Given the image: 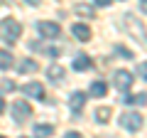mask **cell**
Returning <instances> with one entry per match:
<instances>
[{"label":"cell","mask_w":147,"mask_h":138,"mask_svg":"<svg viewBox=\"0 0 147 138\" xmlns=\"http://www.w3.org/2000/svg\"><path fill=\"white\" fill-rule=\"evenodd\" d=\"M137 74H140V79L147 81V62H140V64H137Z\"/></svg>","instance_id":"obj_19"},{"label":"cell","mask_w":147,"mask_h":138,"mask_svg":"<svg viewBox=\"0 0 147 138\" xmlns=\"http://www.w3.org/2000/svg\"><path fill=\"white\" fill-rule=\"evenodd\" d=\"M54 133V126H49V123H39V126H34V138H47Z\"/></svg>","instance_id":"obj_12"},{"label":"cell","mask_w":147,"mask_h":138,"mask_svg":"<svg viewBox=\"0 0 147 138\" xmlns=\"http://www.w3.org/2000/svg\"><path fill=\"white\" fill-rule=\"evenodd\" d=\"M17 69H20L22 74H30V72H37V62H34V59H22Z\"/></svg>","instance_id":"obj_14"},{"label":"cell","mask_w":147,"mask_h":138,"mask_svg":"<svg viewBox=\"0 0 147 138\" xmlns=\"http://www.w3.org/2000/svg\"><path fill=\"white\" fill-rule=\"evenodd\" d=\"M47 77L54 81V84H59V81L64 79V67H59V64H52V67L47 69Z\"/></svg>","instance_id":"obj_11"},{"label":"cell","mask_w":147,"mask_h":138,"mask_svg":"<svg viewBox=\"0 0 147 138\" xmlns=\"http://www.w3.org/2000/svg\"><path fill=\"white\" fill-rule=\"evenodd\" d=\"M115 52L120 54L123 59H132V52H130V49H125V47H115Z\"/></svg>","instance_id":"obj_20"},{"label":"cell","mask_w":147,"mask_h":138,"mask_svg":"<svg viewBox=\"0 0 147 138\" xmlns=\"http://www.w3.org/2000/svg\"><path fill=\"white\" fill-rule=\"evenodd\" d=\"M84 104H86V94H84V91H74L71 99H69V106H71V111H74V113H79L81 109H84Z\"/></svg>","instance_id":"obj_8"},{"label":"cell","mask_w":147,"mask_h":138,"mask_svg":"<svg viewBox=\"0 0 147 138\" xmlns=\"http://www.w3.org/2000/svg\"><path fill=\"white\" fill-rule=\"evenodd\" d=\"M12 67V54L7 49H0V69H10Z\"/></svg>","instance_id":"obj_15"},{"label":"cell","mask_w":147,"mask_h":138,"mask_svg":"<svg viewBox=\"0 0 147 138\" xmlns=\"http://www.w3.org/2000/svg\"><path fill=\"white\" fill-rule=\"evenodd\" d=\"M140 8H142L145 12H147V0H140Z\"/></svg>","instance_id":"obj_25"},{"label":"cell","mask_w":147,"mask_h":138,"mask_svg":"<svg viewBox=\"0 0 147 138\" xmlns=\"http://www.w3.org/2000/svg\"><path fill=\"white\" fill-rule=\"evenodd\" d=\"M105 91H108V89H105V84H103V81H96V84L91 86V96H96V99L105 96Z\"/></svg>","instance_id":"obj_17"},{"label":"cell","mask_w":147,"mask_h":138,"mask_svg":"<svg viewBox=\"0 0 147 138\" xmlns=\"http://www.w3.org/2000/svg\"><path fill=\"white\" fill-rule=\"evenodd\" d=\"M113 0H96V5H100V8H105V5H110Z\"/></svg>","instance_id":"obj_23"},{"label":"cell","mask_w":147,"mask_h":138,"mask_svg":"<svg viewBox=\"0 0 147 138\" xmlns=\"http://www.w3.org/2000/svg\"><path fill=\"white\" fill-rule=\"evenodd\" d=\"M108 118H110V109H98V111H96V121H98V123H105V121H108Z\"/></svg>","instance_id":"obj_18"},{"label":"cell","mask_w":147,"mask_h":138,"mask_svg":"<svg viewBox=\"0 0 147 138\" xmlns=\"http://www.w3.org/2000/svg\"><path fill=\"white\" fill-rule=\"evenodd\" d=\"M3 109H5V101H3V96H0V113H3Z\"/></svg>","instance_id":"obj_26"},{"label":"cell","mask_w":147,"mask_h":138,"mask_svg":"<svg viewBox=\"0 0 147 138\" xmlns=\"http://www.w3.org/2000/svg\"><path fill=\"white\" fill-rule=\"evenodd\" d=\"M123 25H125V30L130 32V35L137 40V42L147 44V30L142 27V22L137 20L135 15H130V12H127V15H123Z\"/></svg>","instance_id":"obj_1"},{"label":"cell","mask_w":147,"mask_h":138,"mask_svg":"<svg viewBox=\"0 0 147 138\" xmlns=\"http://www.w3.org/2000/svg\"><path fill=\"white\" fill-rule=\"evenodd\" d=\"M64 138H84V136H81V133H76V131H69Z\"/></svg>","instance_id":"obj_22"},{"label":"cell","mask_w":147,"mask_h":138,"mask_svg":"<svg viewBox=\"0 0 147 138\" xmlns=\"http://www.w3.org/2000/svg\"><path fill=\"white\" fill-rule=\"evenodd\" d=\"M20 35H22V25L17 20H12V17H10V20H3V22H0V37L5 40V42L12 44Z\"/></svg>","instance_id":"obj_2"},{"label":"cell","mask_w":147,"mask_h":138,"mask_svg":"<svg viewBox=\"0 0 147 138\" xmlns=\"http://www.w3.org/2000/svg\"><path fill=\"white\" fill-rule=\"evenodd\" d=\"M142 123H145V118H142L137 111H125V113H123V118H120V126L127 128V131H132V133L140 131Z\"/></svg>","instance_id":"obj_3"},{"label":"cell","mask_w":147,"mask_h":138,"mask_svg":"<svg viewBox=\"0 0 147 138\" xmlns=\"http://www.w3.org/2000/svg\"><path fill=\"white\" fill-rule=\"evenodd\" d=\"M12 89H15V81H10V79L3 81V91H12Z\"/></svg>","instance_id":"obj_21"},{"label":"cell","mask_w":147,"mask_h":138,"mask_svg":"<svg viewBox=\"0 0 147 138\" xmlns=\"http://www.w3.org/2000/svg\"><path fill=\"white\" fill-rule=\"evenodd\" d=\"M71 67L76 69V72H84V69L91 67V57H88V54H76V59H74Z\"/></svg>","instance_id":"obj_10"},{"label":"cell","mask_w":147,"mask_h":138,"mask_svg":"<svg viewBox=\"0 0 147 138\" xmlns=\"http://www.w3.org/2000/svg\"><path fill=\"white\" fill-rule=\"evenodd\" d=\"M0 138H3V136H0Z\"/></svg>","instance_id":"obj_27"},{"label":"cell","mask_w":147,"mask_h":138,"mask_svg":"<svg viewBox=\"0 0 147 138\" xmlns=\"http://www.w3.org/2000/svg\"><path fill=\"white\" fill-rule=\"evenodd\" d=\"M25 3H27V5H32V8H37V5H39V0H25Z\"/></svg>","instance_id":"obj_24"},{"label":"cell","mask_w":147,"mask_h":138,"mask_svg":"<svg viewBox=\"0 0 147 138\" xmlns=\"http://www.w3.org/2000/svg\"><path fill=\"white\" fill-rule=\"evenodd\" d=\"M12 116H15V121H17V123L27 121V118L32 116L30 104H27V101H15V104H12Z\"/></svg>","instance_id":"obj_4"},{"label":"cell","mask_w":147,"mask_h":138,"mask_svg":"<svg viewBox=\"0 0 147 138\" xmlns=\"http://www.w3.org/2000/svg\"><path fill=\"white\" fill-rule=\"evenodd\" d=\"M123 104H135V106H142V104H147V94H132V96H123Z\"/></svg>","instance_id":"obj_13"},{"label":"cell","mask_w":147,"mask_h":138,"mask_svg":"<svg viewBox=\"0 0 147 138\" xmlns=\"http://www.w3.org/2000/svg\"><path fill=\"white\" fill-rule=\"evenodd\" d=\"M74 10L79 12L81 17H93V8H91V5H86V3H79V5L74 8Z\"/></svg>","instance_id":"obj_16"},{"label":"cell","mask_w":147,"mask_h":138,"mask_svg":"<svg viewBox=\"0 0 147 138\" xmlns=\"http://www.w3.org/2000/svg\"><path fill=\"white\" fill-rule=\"evenodd\" d=\"M22 91H25L27 96H34V99H39V101L44 99V86L39 84V81H30V84H25V86H22Z\"/></svg>","instance_id":"obj_7"},{"label":"cell","mask_w":147,"mask_h":138,"mask_svg":"<svg viewBox=\"0 0 147 138\" xmlns=\"http://www.w3.org/2000/svg\"><path fill=\"white\" fill-rule=\"evenodd\" d=\"M115 86L120 91H127L132 86V74L130 72H125V69H120V72H115Z\"/></svg>","instance_id":"obj_6"},{"label":"cell","mask_w":147,"mask_h":138,"mask_svg":"<svg viewBox=\"0 0 147 138\" xmlns=\"http://www.w3.org/2000/svg\"><path fill=\"white\" fill-rule=\"evenodd\" d=\"M37 30H39V35H42V37H47V40H54V37H59V35H61V27L57 25V22H39V25H37Z\"/></svg>","instance_id":"obj_5"},{"label":"cell","mask_w":147,"mask_h":138,"mask_svg":"<svg viewBox=\"0 0 147 138\" xmlns=\"http://www.w3.org/2000/svg\"><path fill=\"white\" fill-rule=\"evenodd\" d=\"M71 32H74V37L81 40V42H88V40H91V30H88V25H74Z\"/></svg>","instance_id":"obj_9"}]
</instances>
